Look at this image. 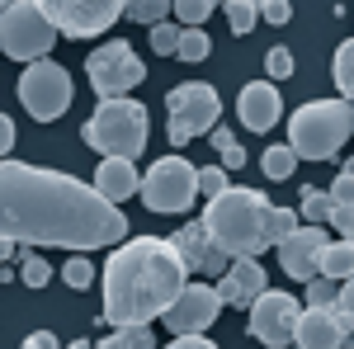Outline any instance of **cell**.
<instances>
[{
	"mask_svg": "<svg viewBox=\"0 0 354 349\" xmlns=\"http://www.w3.org/2000/svg\"><path fill=\"white\" fill-rule=\"evenodd\" d=\"M322 274L326 279H350L354 274V236H335L322 245Z\"/></svg>",
	"mask_w": 354,
	"mask_h": 349,
	"instance_id": "obj_20",
	"label": "cell"
},
{
	"mask_svg": "<svg viewBox=\"0 0 354 349\" xmlns=\"http://www.w3.org/2000/svg\"><path fill=\"white\" fill-rule=\"evenodd\" d=\"M53 279V265L38 255V245H19V283L24 288H48Z\"/></svg>",
	"mask_w": 354,
	"mask_h": 349,
	"instance_id": "obj_22",
	"label": "cell"
},
{
	"mask_svg": "<svg viewBox=\"0 0 354 349\" xmlns=\"http://www.w3.org/2000/svg\"><path fill=\"white\" fill-rule=\"evenodd\" d=\"M354 137V100H312L288 118V147L298 151V161H330L340 156V147Z\"/></svg>",
	"mask_w": 354,
	"mask_h": 349,
	"instance_id": "obj_4",
	"label": "cell"
},
{
	"mask_svg": "<svg viewBox=\"0 0 354 349\" xmlns=\"http://www.w3.org/2000/svg\"><path fill=\"white\" fill-rule=\"evenodd\" d=\"M236 113H241L245 133H270L283 118V100H279L274 81H245L241 95H236Z\"/></svg>",
	"mask_w": 354,
	"mask_h": 349,
	"instance_id": "obj_17",
	"label": "cell"
},
{
	"mask_svg": "<svg viewBox=\"0 0 354 349\" xmlns=\"http://www.w3.org/2000/svg\"><path fill=\"white\" fill-rule=\"evenodd\" d=\"M265 71H270V81H288L293 76V53L288 48H270L265 53Z\"/></svg>",
	"mask_w": 354,
	"mask_h": 349,
	"instance_id": "obj_35",
	"label": "cell"
},
{
	"mask_svg": "<svg viewBox=\"0 0 354 349\" xmlns=\"http://www.w3.org/2000/svg\"><path fill=\"white\" fill-rule=\"evenodd\" d=\"M189 283V269L170 236H123L104 260V326H128V321H156L165 307L180 297Z\"/></svg>",
	"mask_w": 354,
	"mask_h": 349,
	"instance_id": "obj_2",
	"label": "cell"
},
{
	"mask_svg": "<svg viewBox=\"0 0 354 349\" xmlns=\"http://www.w3.org/2000/svg\"><path fill=\"white\" fill-rule=\"evenodd\" d=\"M0 283H5V265H0Z\"/></svg>",
	"mask_w": 354,
	"mask_h": 349,
	"instance_id": "obj_46",
	"label": "cell"
},
{
	"mask_svg": "<svg viewBox=\"0 0 354 349\" xmlns=\"http://www.w3.org/2000/svg\"><path fill=\"white\" fill-rule=\"evenodd\" d=\"M222 165H227V170H241V165H245V147H241V142L222 151Z\"/></svg>",
	"mask_w": 354,
	"mask_h": 349,
	"instance_id": "obj_41",
	"label": "cell"
},
{
	"mask_svg": "<svg viewBox=\"0 0 354 349\" xmlns=\"http://www.w3.org/2000/svg\"><path fill=\"white\" fill-rule=\"evenodd\" d=\"M170 10H175V0H128V15H133V24H161L170 19Z\"/></svg>",
	"mask_w": 354,
	"mask_h": 349,
	"instance_id": "obj_29",
	"label": "cell"
},
{
	"mask_svg": "<svg viewBox=\"0 0 354 349\" xmlns=\"http://www.w3.org/2000/svg\"><path fill=\"white\" fill-rule=\"evenodd\" d=\"M156 345V330L151 321H128V326H109L104 349H151Z\"/></svg>",
	"mask_w": 354,
	"mask_h": 349,
	"instance_id": "obj_21",
	"label": "cell"
},
{
	"mask_svg": "<svg viewBox=\"0 0 354 349\" xmlns=\"http://www.w3.org/2000/svg\"><path fill=\"white\" fill-rule=\"evenodd\" d=\"M208 53H213V38L203 33V24H185L180 48H175V62H203Z\"/></svg>",
	"mask_w": 354,
	"mask_h": 349,
	"instance_id": "obj_25",
	"label": "cell"
},
{
	"mask_svg": "<svg viewBox=\"0 0 354 349\" xmlns=\"http://www.w3.org/2000/svg\"><path fill=\"white\" fill-rule=\"evenodd\" d=\"M227 307L218 293V283H185L180 297L165 307V326H170V335H180V330H208V326L218 321V312Z\"/></svg>",
	"mask_w": 354,
	"mask_h": 349,
	"instance_id": "obj_14",
	"label": "cell"
},
{
	"mask_svg": "<svg viewBox=\"0 0 354 349\" xmlns=\"http://www.w3.org/2000/svg\"><path fill=\"white\" fill-rule=\"evenodd\" d=\"M19 104L28 109V118H38V123H57L71 100H76V85H71V71L53 62V57H38V62H28L24 76H19Z\"/></svg>",
	"mask_w": 354,
	"mask_h": 349,
	"instance_id": "obj_7",
	"label": "cell"
},
{
	"mask_svg": "<svg viewBox=\"0 0 354 349\" xmlns=\"http://www.w3.org/2000/svg\"><path fill=\"white\" fill-rule=\"evenodd\" d=\"M85 76H90V85H95L100 100H109V95H133L137 85L147 81V62L133 53V43L109 38L104 48H95V53L85 57Z\"/></svg>",
	"mask_w": 354,
	"mask_h": 349,
	"instance_id": "obj_10",
	"label": "cell"
},
{
	"mask_svg": "<svg viewBox=\"0 0 354 349\" xmlns=\"http://www.w3.org/2000/svg\"><path fill=\"white\" fill-rule=\"evenodd\" d=\"M62 283H66L71 293L95 288V265H90V255H85V250H71V260L62 265Z\"/></svg>",
	"mask_w": 354,
	"mask_h": 349,
	"instance_id": "obj_24",
	"label": "cell"
},
{
	"mask_svg": "<svg viewBox=\"0 0 354 349\" xmlns=\"http://www.w3.org/2000/svg\"><path fill=\"white\" fill-rule=\"evenodd\" d=\"M270 288V279H265V265H260V255H236L232 265L218 274V293L227 307H250L255 297Z\"/></svg>",
	"mask_w": 354,
	"mask_h": 349,
	"instance_id": "obj_16",
	"label": "cell"
},
{
	"mask_svg": "<svg viewBox=\"0 0 354 349\" xmlns=\"http://www.w3.org/2000/svg\"><path fill=\"white\" fill-rule=\"evenodd\" d=\"M85 147L100 151V156H142L147 151V137H151V118H147V104L133 100V95H109L100 100V109L85 118Z\"/></svg>",
	"mask_w": 354,
	"mask_h": 349,
	"instance_id": "obj_5",
	"label": "cell"
},
{
	"mask_svg": "<svg viewBox=\"0 0 354 349\" xmlns=\"http://www.w3.org/2000/svg\"><path fill=\"white\" fill-rule=\"evenodd\" d=\"M227 185H232V170L227 165H198V194H203V203L218 198Z\"/></svg>",
	"mask_w": 354,
	"mask_h": 349,
	"instance_id": "obj_32",
	"label": "cell"
},
{
	"mask_svg": "<svg viewBox=\"0 0 354 349\" xmlns=\"http://www.w3.org/2000/svg\"><path fill=\"white\" fill-rule=\"evenodd\" d=\"M222 10H227V24H232L236 38H245L260 24V0H222Z\"/></svg>",
	"mask_w": 354,
	"mask_h": 349,
	"instance_id": "obj_26",
	"label": "cell"
},
{
	"mask_svg": "<svg viewBox=\"0 0 354 349\" xmlns=\"http://www.w3.org/2000/svg\"><path fill=\"white\" fill-rule=\"evenodd\" d=\"M165 118H170V147H189L194 137H208L222 118V100L208 81H180L165 95Z\"/></svg>",
	"mask_w": 354,
	"mask_h": 349,
	"instance_id": "obj_6",
	"label": "cell"
},
{
	"mask_svg": "<svg viewBox=\"0 0 354 349\" xmlns=\"http://www.w3.org/2000/svg\"><path fill=\"white\" fill-rule=\"evenodd\" d=\"M24 345H28V349H48V345H57V335H53V330H33Z\"/></svg>",
	"mask_w": 354,
	"mask_h": 349,
	"instance_id": "obj_44",
	"label": "cell"
},
{
	"mask_svg": "<svg viewBox=\"0 0 354 349\" xmlns=\"http://www.w3.org/2000/svg\"><path fill=\"white\" fill-rule=\"evenodd\" d=\"M260 170H265V180H288V175L298 170V151H293V147H265Z\"/></svg>",
	"mask_w": 354,
	"mask_h": 349,
	"instance_id": "obj_27",
	"label": "cell"
},
{
	"mask_svg": "<svg viewBox=\"0 0 354 349\" xmlns=\"http://www.w3.org/2000/svg\"><path fill=\"white\" fill-rule=\"evenodd\" d=\"M335 302H340V279H326V274L307 279V307H335Z\"/></svg>",
	"mask_w": 354,
	"mask_h": 349,
	"instance_id": "obj_31",
	"label": "cell"
},
{
	"mask_svg": "<svg viewBox=\"0 0 354 349\" xmlns=\"http://www.w3.org/2000/svg\"><path fill=\"white\" fill-rule=\"evenodd\" d=\"M213 5H222V0H213Z\"/></svg>",
	"mask_w": 354,
	"mask_h": 349,
	"instance_id": "obj_48",
	"label": "cell"
},
{
	"mask_svg": "<svg viewBox=\"0 0 354 349\" xmlns=\"http://www.w3.org/2000/svg\"><path fill=\"white\" fill-rule=\"evenodd\" d=\"M57 43V24L38 10V0H10L0 10V53L15 62H38Z\"/></svg>",
	"mask_w": 354,
	"mask_h": 349,
	"instance_id": "obj_8",
	"label": "cell"
},
{
	"mask_svg": "<svg viewBox=\"0 0 354 349\" xmlns=\"http://www.w3.org/2000/svg\"><path fill=\"white\" fill-rule=\"evenodd\" d=\"M10 147H15V123H10V113H0V161L10 156Z\"/></svg>",
	"mask_w": 354,
	"mask_h": 349,
	"instance_id": "obj_40",
	"label": "cell"
},
{
	"mask_svg": "<svg viewBox=\"0 0 354 349\" xmlns=\"http://www.w3.org/2000/svg\"><path fill=\"white\" fill-rule=\"evenodd\" d=\"M194 198H198V165L185 161L180 151L161 156V161L142 175V203H147L151 213H161V217L189 213Z\"/></svg>",
	"mask_w": 354,
	"mask_h": 349,
	"instance_id": "obj_9",
	"label": "cell"
},
{
	"mask_svg": "<svg viewBox=\"0 0 354 349\" xmlns=\"http://www.w3.org/2000/svg\"><path fill=\"white\" fill-rule=\"evenodd\" d=\"M213 15V0H175V19L180 24H203Z\"/></svg>",
	"mask_w": 354,
	"mask_h": 349,
	"instance_id": "obj_34",
	"label": "cell"
},
{
	"mask_svg": "<svg viewBox=\"0 0 354 349\" xmlns=\"http://www.w3.org/2000/svg\"><path fill=\"white\" fill-rule=\"evenodd\" d=\"M38 10L57 24L62 38H95L128 15V0H38Z\"/></svg>",
	"mask_w": 354,
	"mask_h": 349,
	"instance_id": "obj_11",
	"label": "cell"
},
{
	"mask_svg": "<svg viewBox=\"0 0 354 349\" xmlns=\"http://www.w3.org/2000/svg\"><path fill=\"white\" fill-rule=\"evenodd\" d=\"M95 189L113 198V203H128L133 194H142V175H137L133 156H104L95 165Z\"/></svg>",
	"mask_w": 354,
	"mask_h": 349,
	"instance_id": "obj_19",
	"label": "cell"
},
{
	"mask_svg": "<svg viewBox=\"0 0 354 349\" xmlns=\"http://www.w3.org/2000/svg\"><path fill=\"white\" fill-rule=\"evenodd\" d=\"M5 5H10V0H0V10H5Z\"/></svg>",
	"mask_w": 354,
	"mask_h": 349,
	"instance_id": "obj_47",
	"label": "cell"
},
{
	"mask_svg": "<svg viewBox=\"0 0 354 349\" xmlns=\"http://www.w3.org/2000/svg\"><path fill=\"white\" fill-rule=\"evenodd\" d=\"M260 19L274 24V28H283L293 19V5H288V0H260Z\"/></svg>",
	"mask_w": 354,
	"mask_h": 349,
	"instance_id": "obj_37",
	"label": "cell"
},
{
	"mask_svg": "<svg viewBox=\"0 0 354 349\" xmlns=\"http://www.w3.org/2000/svg\"><path fill=\"white\" fill-rule=\"evenodd\" d=\"M0 236L19 245L100 250L128 236L123 208L66 170L28 161H0Z\"/></svg>",
	"mask_w": 354,
	"mask_h": 349,
	"instance_id": "obj_1",
	"label": "cell"
},
{
	"mask_svg": "<svg viewBox=\"0 0 354 349\" xmlns=\"http://www.w3.org/2000/svg\"><path fill=\"white\" fill-rule=\"evenodd\" d=\"M19 255V241H10V236H0V265H10Z\"/></svg>",
	"mask_w": 354,
	"mask_h": 349,
	"instance_id": "obj_45",
	"label": "cell"
},
{
	"mask_svg": "<svg viewBox=\"0 0 354 349\" xmlns=\"http://www.w3.org/2000/svg\"><path fill=\"white\" fill-rule=\"evenodd\" d=\"M298 222H302L298 208H270V217H265V241H270V250L283 241V236H288V232H293Z\"/></svg>",
	"mask_w": 354,
	"mask_h": 349,
	"instance_id": "obj_30",
	"label": "cell"
},
{
	"mask_svg": "<svg viewBox=\"0 0 354 349\" xmlns=\"http://www.w3.org/2000/svg\"><path fill=\"white\" fill-rule=\"evenodd\" d=\"M170 345L175 349H213V335L208 330H180V335H170Z\"/></svg>",
	"mask_w": 354,
	"mask_h": 349,
	"instance_id": "obj_39",
	"label": "cell"
},
{
	"mask_svg": "<svg viewBox=\"0 0 354 349\" xmlns=\"http://www.w3.org/2000/svg\"><path fill=\"white\" fill-rule=\"evenodd\" d=\"M340 307L354 317V274H350V279H340Z\"/></svg>",
	"mask_w": 354,
	"mask_h": 349,
	"instance_id": "obj_43",
	"label": "cell"
},
{
	"mask_svg": "<svg viewBox=\"0 0 354 349\" xmlns=\"http://www.w3.org/2000/svg\"><path fill=\"white\" fill-rule=\"evenodd\" d=\"M270 198L260 189H236L227 185L218 198L203 203V227L208 236L236 260V255H265L270 241H265V217H270Z\"/></svg>",
	"mask_w": 354,
	"mask_h": 349,
	"instance_id": "obj_3",
	"label": "cell"
},
{
	"mask_svg": "<svg viewBox=\"0 0 354 349\" xmlns=\"http://www.w3.org/2000/svg\"><path fill=\"white\" fill-rule=\"evenodd\" d=\"M330 213H335V198H330V189H302V203H298V217L302 222H322L326 227Z\"/></svg>",
	"mask_w": 354,
	"mask_h": 349,
	"instance_id": "obj_23",
	"label": "cell"
},
{
	"mask_svg": "<svg viewBox=\"0 0 354 349\" xmlns=\"http://www.w3.org/2000/svg\"><path fill=\"white\" fill-rule=\"evenodd\" d=\"M208 137H213V147H218V151H227V147H236V133H232V128H222V123H218V128H213Z\"/></svg>",
	"mask_w": 354,
	"mask_h": 349,
	"instance_id": "obj_42",
	"label": "cell"
},
{
	"mask_svg": "<svg viewBox=\"0 0 354 349\" xmlns=\"http://www.w3.org/2000/svg\"><path fill=\"white\" fill-rule=\"evenodd\" d=\"M180 33H185V24H170V19L151 24V53L175 57V48H180Z\"/></svg>",
	"mask_w": 354,
	"mask_h": 349,
	"instance_id": "obj_33",
	"label": "cell"
},
{
	"mask_svg": "<svg viewBox=\"0 0 354 349\" xmlns=\"http://www.w3.org/2000/svg\"><path fill=\"white\" fill-rule=\"evenodd\" d=\"M345 340H350V330L335 321L330 307H307L298 317V330H293V345H302V349H335Z\"/></svg>",
	"mask_w": 354,
	"mask_h": 349,
	"instance_id": "obj_18",
	"label": "cell"
},
{
	"mask_svg": "<svg viewBox=\"0 0 354 349\" xmlns=\"http://www.w3.org/2000/svg\"><path fill=\"white\" fill-rule=\"evenodd\" d=\"M330 198L335 203H354V161H345L335 170V185H330Z\"/></svg>",
	"mask_w": 354,
	"mask_h": 349,
	"instance_id": "obj_36",
	"label": "cell"
},
{
	"mask_svg": "<svg viewBox=\"0 0 354 349\" xmlns=\"http://www.w3.org/2000/svg\"><path fill=\"white\" fill-rule=\"evenodd\" d=\"M298 317H302V307H298V297L293 293H283V288H265V293L250 302V335L260 340V345H270V349H283V345H293V330H298Z\"/></svg>",
	"mask_w": 354,
	"mask_h": 349,
	"instance_id": "obj_12",
	"label": "cell"
},
{
	"mask_svg": "<svg viewBox=\"0 0 354 349\" xmlns=\"http://www.w3.org/2000/svg\"><path fill=\"white\" fill-rule=\"evenodd\" d=\"M326 241H330V236H326V227H322V222H298L283 241L274 245L283 274H288L293 283L317 279V274H322V245H326Z\"/></svg>",
	"mask_w": 354,
	"mask_h": 349,
	"instance_id": "obj_13",
	"label": "cell"
},
{
	"mask_svg": "<svg viewBox=\"0 0 354 349\" xmlns=\"http://www.w3.org/2000/svg\"><path fill=\"white\" fill-rule=\"evenodd\" d=\"M170 241H175V250H180V260H185V269H189V274L218 279L222 269L232 265V255H227V250H222V245L208 236L203 217H198V222H185V227H180V232H175Z\"/></svg>",
	"mask_w": 354,
	"mask_h": 349,
	"instance_id": "obj_15",
	"label": "cell"
},
{
	"mask_svg": "<svg viewBox=\"0 0 354 349\" xmlns=\"http://www.w3.org/2000/svg\"><path fill=\"white\" fill-rule=\"evenodd\" d=\"M326 227L335 236H354V203H335V213H330Z\"/></svg>",
	"mask_w": 354,
	"mask_h": 349,
	"instance_id": "obj_38",
	"label": "cell"
},
{
	"mask_svg": "<svg viewBox=\"0 0 354 349\" xmlns=\"http://www.w3.org/2000/svg\"><path fill=\"white\" fill-rule=\"evenodd\" d=\"M335 90L354 100V38H345L340 48H335Z\"/></svg>",
	"mask_w": 354,
	"mask_h": 349,
	"instance_id": "obj_28",
	"label": "cell"
}]
</instances>
